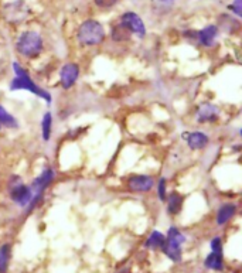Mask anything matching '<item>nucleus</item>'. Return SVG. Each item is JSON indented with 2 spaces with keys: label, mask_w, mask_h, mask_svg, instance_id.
Listing matches in <instances>:
<instances>
[{
  "label": "nucleus",
  "mask_w": 242,
  "mask_h": 273,
  "mask_svg": "<svg viewBox=\"0 0 242 273\" xmlns=\"http://www.w3.org/2000/svg\"><path fill=\"white\" fill-rule=\"evenodd\" d=\"M120 23L125 24L130 33L138 34L139 37H143L146 34V27L143 24V20L134 12H128L124 16L120 17Z\"/></svg>",
  "instance_id": "obj_6"
},
{
  "label": "nucleus",
  "mask_w": 242,
  "mask_h": 273,
  "mask_svg": "<svg viewBox=\"0 0 242 273\" xmlns=\"http://www.w3.org/2000/svg\"><path fill=\"white\" fill-rule=\"evenodd\" d=\"M94 2H95V4H96L98 8H112V6H115L118 3V0H94Z\"/></svg>",
  "instance_id": "obj_23"
},
{
  "label": "nucleus",
  "mask_w": 242,
  "mask_h": 273,
  "mask_svg": "<svg viewBox=\"0 0 242 273\" xmlns=\"http://www.w3.org/2000/svg\"><path fill=\"white\" fill-rule=\"evenodd\" d=\"M130 37H132L130 30H129L125 24H122V23H119V24H116L112 28V40H114V42H129Z\"/></svg>",
  "instance_id": "obj_12"
},
{
  "label": "nucleus",
  "mask_w": 242,
  "mask_h": 273,
  "mask_svg": "<svg viewBox=\"0 0 242 273\" xmlns=\"http://www.w3.org/2000/svg\"><path fill=\"white\" fill-rule=\"evenodd\" d=\"M0 124L6 128H17V120L3 106H0Z\"/></svg>",
  "instance_id": "obj_20"
},
{
  "label": "nucleus",
  "mask_w": 242,
  "mask_h": 273,
  "mask_svg": "<svg viewBox=\"0 0 242 273\" xmlns=\"http://www.w3.org/2000/svg\"><path fill=\"white\" fill-rule=\"evenodd\" d=\"M159 198L166 201V178H160L159 182Z\"/></svg>",
  "instance_id": "obj_24"
},
{
  "label": "nucleus",
  "mask_w": 242,
  "mask_h": 273,
  "mask_svg": "<svg viewBox=\"0 0 242 273\" xmlns=\"http://www.w3.org/2000/svg\"><path fill=\"white\" fill-rule=\"evenodd\" d=\"M186 238L182 232L178 231L177 228H170L168 230V234H167V240L166 242H170V244H174V245H182Z\"/></svg>",
  "instance_id": "obj_21"
},
{
  "label": "nucleus",
  "mask_w": 242,
  "mask_h": 273,
  "mask_svg": "<svg viewBox=\"0 0 242 273\" xmlns=\"http://www.w3.org/2000/svg\"><path fill=\"white\" fill-rule=\"evenodd\" d=\"M129 190L136 191V192H146L152 190L153 187V178L150 176H134L128 182Z\"/></svg>",
  "instance_id": "obj_7"
},
{
  "label": "nucleus",
  "mask_w": 242,
  "mask_h": 273,
  "mask_svg": "<svg viewBox=\"0 0 242 273\" xmlns=\"http://www.w3.org/2000/svg\"><path fill=\"white\" fill-rule=\"evenodd\" d=\"M17 51L24 57L33 58L38 56L42 50V36L36 32H26L17 40Z\"/></svg>",
  "instance_id": "obj_2"
},
{
  "label": "nucleus",
  "mask_w": 242,
  "mask_h": 273,
  "mask_svg": "<svg viewBox=\"0 0 242 273\" xmlns=\"http://www.w3.org/2000/svg\"><path fill=\"white\" fill-rule=\"evenodd\" d=\"M168 206H167V210L172 216H176L182 211V207H183V197L178 194V192H173L170 197H168Z\"/></svg>",
  "instance_id": "obj_14"
},
{
  "label": "nucleus",
  "mask_w": 242,
  "mask_h": 273,
  "mask_svg": "<svg viewBox=\"0 0 242 273\" xmlns=\"http://www.w3.org/2000/svg\"><path fill=\"white\" fill-rule=\"evenodd\" d=\"M162 2H172V0H162Z\"/></svg>",
  "instance_id": "obj_27"
},
{
  "label": "nucleus",
  "mask_w": 242,
  "mask_h": 273,
  "mask_svg": "<svg viewBox=\"0 0 242 273\" xmlns=\"http://www.w3.org/2000/svg\"><path fill=\"white\" fill-rule=\"evenodd\" d=\"M184 138H187V143H188L190 149L192 150L202 149L208 144V138L202 132H192L187 136L184 134Z\"/></svg>",
  "instance_id": "obj_10"
},
{
  "label": "nucleus",
  "mask_w": 242,
  "mask_h": 273,
  "mask_svg": "<svg viewBox=\"0 0 242 273\" xmlns=\"http://www.w3.org/2000/svg\"><path fill=\"white\" fill-rule=\"evenodd\" d=\"M0 128H2V124H0Z\"/></svg>",
  "instance_id": "obj_28"
},
{
  "label": "nucleus",
  "mask_w": 242,
  "mask_h": 273,
  "mask_svg": "<svg viewBox=\"0 0 242 273\" xmlns=\"http://www.w3.org/2000/svg\"><path fill=\"white\" fill-rule=\"evenodd\" d=\"M105 32L96 20H86L78 28V40L84 46H98L104 42Z\"/></svg>",
  "instance_id": "obj_1"
},
{
  "label": "nucleus",
  "mask_w": 242,
  "mask_h": 273,
  "mask_svg": "<svg viewBox=\"0 0 242 273\" xmlns=\"http://www.w3.org/2000/svg\"><path fill=\"white\" fill-rule=\"evenodd\" d=\"M52 176H54V173H52V170L51 168H47V170H44L42 173V176H38L36 180H34L33 182V188L34 190L40 191V194H42V191L48 186L51 182V180H52Z\"/></svg>",
  "instance_id": "obj_13"
},
{
  "label": "nucleus",
  "mask_w": 242,
  "mask_h": 273,
  "mask_svg": "<svg viewBox=\"0 0 242 273\" xmlns=\"http://www.w3.org/2000/svg\"><path fill=\"white\" fill-rule=\"evenodd\" d=\"M204 264H206V266H207L208 269L221 270V269H222V256H221V254L212 252V254H210L208 256H207Z\"/></svg>",
  "instance_id": "obj_18"
},
{
  "label": "nucleus",
  "mask_w": 242,
  "mask_h": 273,
  "mask_svg": "<svg viewBox=\"0 0 242 273\" xmlns=\"http://www.w3.org/2000/svg\"><path fill=\"white\" fill-rule=\"evenodd\" d=\"M217 33L218 28L216 26H208V27L202 28L201 32L197 33V38L200 40L202 46H211L216 40V37H217Z\"/></svg>",
  "instance_id": "obj_11"
},
{
  "label": "nucleus",
  "mask_w": 242,
  "mask_h": 273,
  "mask_svg": "<svg viewBox=\"0 0 242 273\" xmlns=\"http://www.w3.org/2000/svg\"><path fill=\"white\" fill-rule=\"evenodd\" d=\"M51 122H52V118L50 114H46L44 119H42V138L44 140H48L51 136Z\"/></svg>",
  "instance_id": "obj_22"
},
{
  "label": "nucleus",
  "mask_w": 242,
  "mask_h": 273,
  "mask_svg": "<svg viewBox=\"0 0 242 273\" xmlns=\"http://www.w3.org/2000/svg\"><path fill=\"white\" fill-rule=\"evenodd\" d=\"M13 70H14V72H16V80H13V82L10 85V88L14 91V90H27V91L33 92L36 95H40L42 96L44 100H47L48 104L51 102V95H48L46 91H42L40 90L36 84L30 80V76H28V72L24 71L22 66H18L17 62L13 64Z\"/></svg>",
  "instance_id": "obj_3"
},
{
  "label": "nucleus",
  "mask_w": 242,
  "mask_h": 273,
  "mask_svg": "<svg viewBox=\"0 0 242 273\" xmlns=\"http://www.w3.org/2000/svg\"><path fill=\"white\" fill-rule=\"evenodd\" d=\"M230 8L234 12L236 16H241L242 14V0H235L234 3L230 6Z\"/></svg>",
  "instance_id": "obj_25"
},
{
  "label": "nucleus",
  "mask_w": 242,
  "mask_h": 273,
  "mask_svg": "<svg viewBox=\"0 0 242 273\" xmlns=\"http://www.w3.org/2000/svg\"><path fill=\"white\" fill-rule=\"evenodd\" d=\"M164 240H166V238H164L163 234H160V232L158 231L152 232V235L148 238V240H146V248L149 249L162 248V246L164 245Z\"/></svg>",
  "instance_id": "obj_17"
},
{
  "label": "nucleus",
  "mask_w": 242,
  "mask_h": 273,
  "mask_svg": "<svg viewBox=\"0 0 242 273\" xmlns=\"http://www.w3.org/2000/svg\"><path fill=\"white\" fill-rule=\"evenodd\" d=\"M8 260H10V245L6 244L0 248V273L8 270Z\"/></svg>",
  "instance_id": "obj_19"
},
{
  "label": "nucleus",
  "mask_w": 242,
  "mask_h": 273,
  "mask_svg": "<svg viewBox=\"0 0 242 273\" xmlns=\"http://www.w3.org/2000/svg\"><path fill=\"white\" fill-rule=\"evenodd\" d=\"M162 249H163V252H164L172 260L180 262V259H182V246H180V245H174V244H170V242H166V240H164V245L162 246Z\"/></svg>",
  "instance_id": "obj_15"
},
{
  "label": "nucleus",
  "mask_w": 242,
  "mask_h": 273,
  "mask_svg": "<svg viewBox=\"0 0 242 273\" xmlns=\"http://www.w3.org/2000/svg\"><path fill=\"white\" fill-rule=\"evenodd\" d=\"M211 248H212V252L221 254V250H222V242H221V240H220V238L212 240V242H211Z\"/></svg>",
  "instance_id": "obj_26"
},
{
  "label": "nucleus",
  "mask_w": 242,
  "mask_h": 273,
  "mask_svg": "<svg viewBox=\"0 0 242 273\" xmlns=\"http://www.w3.org/2000/svg\"><path fill=\"white\" fill-rule=\"evenodd\" d=\"M235 214V206L232 204H226L218 210L217 214V224L218 225H224V224L231 220V216Z\"/></svg>",
  "instance_id": "obj_16"
},
{
  "label": "nucleus",
  "mask_w": 242,
  "mask_h": 273,
  "mask_svg": "<svg viewBox=\"0 0 242 273\" xmlns=\"http://www.w3.org/2000/svg\"><path fill=\"white\" fill-rule=\"evenodd\" d=\"M78 75H80V68L76 64H67V66H62V70H61V84H62V86L68 90V88H71L76 81L78 80Z\"/></svg>",
  "instance_id": "obj_8"
},
{
  "label": "nucleus",
  "mask_w": 242,
  "mask_h": 273,
  "mask_svg": "<svg viewBox=\"0 0 242 273\" xmlns=\"http://www.w3.org/2000/svg\"><path fill=\"white\" fill-rule=\"evenodd\" d=\"M197 119L201 124L206 122H214L218 119V108L211 104H202L197 110Z\"/></svg>",
  "instance_id": "obj_9"
},
{
  "label": "nucleus",
  "mask_w": 242,
  "mask_h": 273,
  "mask_svg": "<svg viewBox=\"0 0 242 273\" xmlns=\"http://www.w3.org/2000/svg\"><path fill=\"white\" fill-rule=\"evenodd\" d=\"M28 13H30V10L23 0L12 2L3 8V17L8 20V23H14V24L24 22L28 16Z\"/></svg>",
  "instance_id": "obj_5"
},
{
  "label": "nucleus",
  "mask_w": 242,
  "mask_h": 273,
  "mask_svg": "<svg viewBox=\"0 0 242 273\" xmlns=\"http://www.w3.org/2000/svg\"><path fill=\"white\" fill-rule=\"evenodd\" d=\"M8 191H10L12 200L16 204L22 206V207L27 206L32 201V198H33L32 188H28L27 186H24L22 182V180H20V177H12V180L8 182Z\"/></svg>",
  "instance_id": "obj_4"
}]
</instances>
